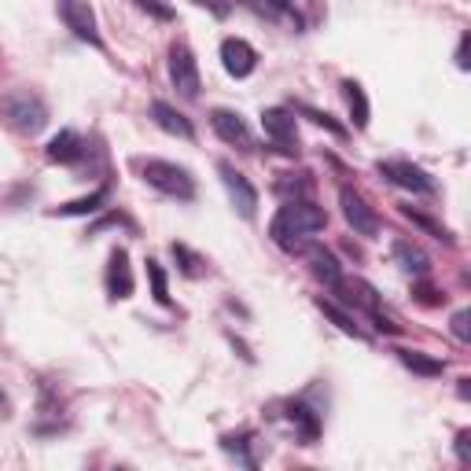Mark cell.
Masks as SVG:
<instances>
[{
	"instance_id": "6da1fadb",
	"label": "cell",
	"mask_w": 471,
	"mask_h": 471,
	"mask_svg": "<svg viewBox=\"0 0 471 471\" xmlns=\"http://www.w3.org/2000/svg\"><path fill=\"white\" fill-rule=\"evenodd\" d=\"M328 225V214L313 203V199H288L284 206L276 210L273 225H269V236L280 250H288V255H299L306 236L321 232Z\"/></svg>"
},
{
	"instance_id": "7a4b0ae2",
	"label": "cell",
	"mask_w": 471,
	"mask_h": 471,
	"mask_svg": "<svg viewBox=\"0 0 471 471\" xmlns=\"http://www.w3.org/2000/svg\"><path fill=\"white\" fill-rule=\"evenodd\" d=\"M140 177L151 184V188H159L163 196L170 199H196V177L188 173L184 166L177 163H166V159H140Z\"/></svg>"
},
{
	"instance_id": "3957f363",
	"label": "cell",
	"mask_w": 471,
	"mask_h": 471,
	"mask_svg": "<svg viewBox=\"0 0 471 471\" xmlns=\"http://www.w3.org/2000/svg\"><path fill=\"white\" fill-rule=\"evenodd\" d=\"M0 114H4V122L12 125V130H19V133H41L45 130V122H48V107H45V100L38 97V92H26V88H19V92H8L4 100H0Z\"/></svg>"
},
{
	"instance_id": "277c9868",
	"label": "cell",
	"mask_w": 471,
	"mask_h": 471,
	"mask_svg": "<svg viewBox=\"0 0 471 471\" xmlns=\"http://www.w3.org/2000/svg\"><path fill=\"white\" fill-rule=\"evenodd\" d=\"M55 12L63 19V26L71 34L92 48H104V38H100V26H97V12H92L88 0H55Z\"/></svg>"
},
{
	"instance_id": "5b68a950",
	"label": "cell",
	"mask_w": 471,
	"mask_h": 471,
	"mask_svg": "<svg viewBox=\"0 0 471 471\" xmlns=\"http://www.w3.org/2000/svg\"><path fill=\"white\" fill-rule=\"evenodd\" d=\"M375 173L387 177L391 184L405 188V192H416V196H434L438 192V184L427 170L413 166V163H405V159H387V163H375Z\"/></svg>"
},
{
	"instance_id": "8992f818",
	"label": "cell",
	"mask_w": 471,
	"mask_h": 471,
	"mask_svg": "<svg viewBox=\"0 0 471 471\" xmlns=\"http://www.w3.org/2000/svg\"><path fill=\"white\" fill-rule=\"evenodd\" d=\"M170 81H173V88L181 92L184 100L199 97V63L192 55V48L181 45V41L170 48Z\"/></svg>"
},
{
	"instance_id": "52a82bcc",
	"label": "cell",
	"mask_w": 471,
	"mask_h": 471,
	"mask_svg": "<svg viewBox=\"0 0 471 471\" xmlns=\"http://www.w3.org/2000/svg\"><path fill=\"white\" fill-rule=\"evenodd\" d=\"M262 130H265V137L273 140L276 151L299 155V125H295V114L291 111H284V107L262 111Z\"/></svg>"
},
{
	"instance_id": "ba28073f",
	"label": "cell",
	"mask_w": 471,
	"mask_h": 471,
	"mask_svg": "<svg viewBox=\"0 0 471 471\" xmlns=\"http://www.w3.org/2000/svg\"><path fill=\"white\" fill-rule=\"evenodd\" d=\"M339 206H342V217H347V225H350L357 236H375V232H380V217H375V210L365 203L361 192H354V188L342 184V188H339Z\"/></svg>"
},
{
	"instance_id": "9c48e42d",
	"label": "cell",
	"mask_w": 471,
	"mask_h": 471,
	"mask_svg": "<svg viewBox=\"0 0 471 471\" xmlns=\"http://www.w3.org/2000/svg\"><path fill=\"white\" fill-rule=\"evenodd\" d=\"M217 173H222V181H225V192H229L236 214L250 222V217L258 214V192H255V184H250L232 163H217Z\"/></svg>"
},
{
	"instance_id": "30bf717a",
	"label": "cell",
	"mask_w": 471,
	"mask_h": 471,
	"mask_svg": "<svg viewBox=\"0 0 471 471\" xmlns=\"http://www.w3.org/2000/svg\"><path fill=\"white\" fill-rule=\"evenodd\" d=\"M210 125H214V133L222 137L225 144H236L243 151L255 147V137H250V125L243 122L240 111H229V107H214L210 111Z\"/></svg>"
},
{
	"instance_id": "8fae6325",
	"label": "cell",
	"mask_w": 471,
	"mask_h": 471,
	"mask_svg": "<svg viewBox=\"0 0 471 471\" xmlns=\"http://www.w3.org/2000/svg\"><path fill=\"white\" fill-rule=\"evenodd\" d=\"M104 284H107V295H111L114 302H122V299L133 295V269H130V255H125V247H114V250H111Z\"/></svg>"
},
{
	"instance_id": "7c38bea8",
	"label": "cell",
	"mask_w": 471,
	"mask_h": 471,
	"mask_svg": "<svg viewBox=\"0 0 471 471\" xmlns=\"http://www.w3.org/2000/svg\"><path fill=\"white\" fill-rule=\"evenodd\" d=\"M222 67L232 74V78H250L258 67V52L250 48L243 38H225L222 41Z\"/></svg>"
},
{
	"instance_id": "4fadbf2b",
	"label": "cell",
	"mask_w": 471,
	"mask_h": 471,
	"mask_svg": "<svg viewBox=\"0 0 471 471\" xmlns=\"http://www.w3.org/2000/svg\"><path fill=\"white\" fill-rule=\"evenodd\" d=\"M299 255H306V262H309V273L317 276V280H324L328 288H335L339 280H342V265L335 262V255L328 247H321V243H302V250Z\"/></svg>"
},
{
	"instance_id": "5bb4252c",
	"label": "cell",
	"mask_w": 471,
	"mask_h": 471,
	"mask_svg": "<svg viewBox=\"0 0 471 471\" xmlns=\"http://www.w3.org/2000/svg\"><path fill=\"white\" fill-rule=\"evenodd\" d=\"M151 122L159 125L163 133H170V137H181V140H192L196 137V130H192V122H188L173 104H166V100H155L151 104Z\"/></svg>"
},
{
	"instance_id": "9a60e30c",
	"label": "cell",
	"mask_w": 471,
	"mask_h": 471,
	"mask_svg": "<svg viewBox=\"0 0 471 471\" xmlns=\"http://www.w3.org/2000/svg\"><path fill=\"white\" fill-rule=\"evenodd\" d=\"M81 155H85V140H81L74 130H63V133H55V137L48 140V159L59 163V166L78 163Z\"/></svg>"
},
{
	"instance_id": "2e32d148",
	"label": "cell",
	"mask_w": 471,
	"mask_h": 471,
	"mask_svg": "<svg viewBox=\"0 0 471 471\" xmlns=\"http://www.w3.org/2000/svg\"><path fill=\"white\" fill-rule=\"evenodd\" d=\"M394 262L409 276H427L431 273V258L424 255L416 243H409V240H394Z\"/></svg>"
},
{
	"instance_id": "e0dca14e",
	"label": "cell",
	"mask_w": 471,
	"mask_h": 471,
	"mask_svg": "<svg viewBox=\"0 0 471 471\" xmlns=\"http://www.w3.org/2000/svg\"><path fill=\"white\" fill-rule=\"evenodd\" d=\"M288 420L302 431L306 446L317 442V434H321V413H317V409H309L306 401H288Z\"/></svg>"
},
{
	"instance_id": "ac0fdd59",
	"label": "cell",
	"mask_w": 471,
	"mask_h": 471,
	"mask_svg": "<svg viewBox=\"0 0 471 471\" xmlns=\"http://www.w3.org/2000/svg\"><path fill=\"white\" fill-rule=\"evenodd\" d=\"M313 302H317V309L324 313V317H328L339 332H347V335H354V339H365V332H361V328H357V321H354V313H347L339 302H332V299H324V295H317Z\"/></svg>"
},
{
	"instance_id": "d6986e66",
	"label": "cell",
	"mask_w": 471,
	"mask_h": 471,
	"mask_svg": "<svg viewBox=\"0 0 471 471\" xmlns=\"http://www.w3.org/2000/svg\"><path fill=\"white\" fill-rule=\"evenodd\" d=\"M335 291L342 295L347 306H365L368 313H375V288L365 284V280H339Z\"/></svg>"
},
{
	"instance_id": "ffe728a7",
	"label": "cell",
	"mask_w": 471,
	"mask_h": 471,
	"mask_svg": "<svg viewBox=\"0 0 471 471\" xmlns=\"http://www.w3.org/2000/svg\"><path fill=\"white\" fill-rule=\"evenodd\" d=\"M107 188H97V192H88V196H81V199H74V203H63V206H55L52 210V217H85V214H97L104 203H107Z\"/></svg>"
},
{
	"instance_id": "44dd1931",
	"label": "cell",
	"mask_w": 471,
	"mask_h": 471,
	"mask_svg": "<svg viewBox=\"0 0 471 471\" xmlns=\"http://www.w3.org/2000/svg\"><path fill=\"white\" fill-rule=\"evenodd\" d=\"M342 100L350 107V118H354V130H368V97L357 81H342Z\"/></svg>"
},
{
	"instance_id": "7402d4cb",
	"label": "cell",
	"mask_w": 471,
	"mask_h": 471,
	"mask_svg": "<svg viewBox=\"0 0 471 471\" xmlns=\"http://www.w3.org/2000/svg\"><path fill=\"white\" fill-rule=\"evenodd\" d=\"M398 361L409 372H416V375H442L446 372V361H438L431 354H420V350H398Z\"/></svg>"
},
{
	"instance_id": "603a6c76",
	"label": "cell",
	"mask_w": 471,
	"mask_h": 471,
	"mask_svg": "<svg viewBox=\"0 0 471 471\" xmlns=\"http://www.w3.org/2000/svg\"><path fill=\"white\" fill-rule=\"evenodd\" d=\"M170 255H173V262H177L181 276H188V280H199V276H206V262L196 255V250H188L184 243H173V247H170Z\"/></svg>"
},
{
	"instance_id": "cb8c5ba5",
	"label": "cell",
	"mask_w": 471,
	"mask_h": 471,
	"mask_svg": "<svg viewBox=\"0 0 471 471\" xmlns=\"http://www.w3.org/2000/svg\"><path fill=\"white\" fill-rule=\"evenodd\" d=\"M276 192L280 196H295V199H309V192H313V181H309V173H284L276 181Z\"/></svg>"
},
{
	"instance_id": "d4e9b609",
	"label": "cell",
	"mask_w": 471,
	"mask_h": 471,
	"mask_svg": "<svg viewBox=\"0 0 471 471\" xmlns=\"http://www.w3.org/2000/svg\"><path fill=\"white\" fill-rule=\"evenodd\" d=\"M147 280H151V295H155V302L159 306H170V284H166V269L155 262V258H147Z\"/></svg>"
},
{
	"instance_id": "484cf974",
	"label": "cell",
	"mask_w": 471,
	"mask_h": 471,
	"mask_svg": "<svg viewBox=\"0 0 471 471\" xmlns=\"http://www.w3.org/2000/svg\"><path fill=\"white\" fill-rule=\"evenodd\" d=\"M401 214L409 217L413 225H420L424 232H431L434 240H442V243H453V232H450V229H442V225H438V222H431L427 214H420V210H413V206H401Z\"/></svg>"
},
{
	"instance_id": "4316f807",
	"label": "cell",
	"mask_w": 471,
	"mask_h": 471,
	"mask_svg": "<svg viewBox=\"0 0 471 471\" xmlns=\"http://www.w3.org/2000/svg\"><path fill=\"white\" fill-rule=\"evenodd\" d=\"M247 446H250V434H247V431H243V434H225V438H222V450H225V453L240 457V464H247V467H258V460L247 453Z\"/></svg>"
},
{
	"instance_id": "83f0119b",
	"label": "cell",
	"mask_w": 471,
	"mask_h": 471,
	"mask_svg": "<svg viewBox=\"0 0 471 471\" xmlns=\"http://www.w3.org/2000/svg\"><path fill=\"white\" fill-rule=\"evenodd\" d=\"M295 114H302V118H309V122H317V125H324V130H332L335 137H347V130L332 118V114H324V111H313V107H306V104H299L295 107Z\"/></svg>"
},
{
	"instance_id": "f1b7e54d",
	"label": "cell",
	"mask_w": 471,
	"mask_h": 471,
	"mask_svg": "<svg viewBox=\"0 0 471 471\" xmlns=\"http://www.w3.org/2000/svg\"><path fill=\"white\" fill-rule=\"evenodd\" d=\"M137 8L147 12L151 19H159V22H173V15H177L170 0H137Z\"/></svg>"
},
{
	"instance_id": "f546056e",
	"label": "cell",
	"mask_w": 471,
	"mask_h": 471,
	"mask_svg": "<svg viewBox=\"0 0 471 471\" xmlns=\"http://www.w3.org/2000/svg\"><path fill=\"white\" fill-rule=\"evenodd\" d=\"M467 321H471L467 309H457V313H453V335H457L460 342H471V324H467Z\"/></svg>"
},
{
	"instance_id": "4dcf8cb0",
	"label": "cell",
	"mask_w": 471,
	"mask_h": 471,
	"mask_svg": "<svg viewBox=\"0 0 471 471\" xmlns=\"http://www.w3.org/2000/svg\"><path fill=\"white\" fill-rule=\"evenodd\" d=\"M199 8H206L214 19H229L232 15V0H196Z\"/></svg>"
},
{
	"instance_id": "1f68e13d",
	"label": "cell",
	"mask_w": 471,
	"mask_h": 471,
	"mask_svg": "<svg viewBox=\"0 0 471 471\" xmlns=\"http://www.w3.org/2000/svg\"><path fill=\"white\" fill-rule=\"evenodd\" d=\"M457 457H460L464 464L471 460V431H460V434H457Z\"/></svg>"
},
{
	"instance_id": "d6a6232c",
	"label": "cell",
	"mask_w": 471,
	"mask_h": 471,
	"mask_svg": "<svg viewBox=\"0 0 471 471\" xmlns=\"http://www.w3.org/2000/svg\"><path fill=\"white\" fill-rule=\"evenodd\" d=\"M467 41H471V34H460V45H457V67L460 71L471 67V63H467Z\"/></svg>"
},
{
	"instance_id": "836d02e7",
	"label": "cell",
	"mask_w": 471,
	"mask_h": 471,
	"mask_svg": "<svg viewBox=\"0 0 471 471\" xmlns=\"http://www.w3.org/2000/svg\"><path fill=\"white\" fill-rule=\"evenodd\" d=\"M265 8H273V12H288V15H295V4L291 0H269Z\"/></svg>"
},
{
	"instance_id": "e575fe53",
	"label": "cell",
	"mask_w": 471,
	"mask_h": 471,
	"mask_svg": "<svg viewBox=\"0 0 471 471\" xmlns=\"http://www.w3.org/2000/svg\"><path fill=\"white\" fill-rule=\"evenodd\" d=\"M416 295H420V302H427V306H434V302H438V291H431V288H420Z\"/></svg>"
}]
</instances>
